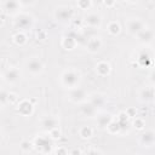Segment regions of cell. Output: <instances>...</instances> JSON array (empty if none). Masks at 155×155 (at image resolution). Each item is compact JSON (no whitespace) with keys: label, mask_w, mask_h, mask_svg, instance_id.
Masks as SVG:
<instances>
[{"label":"cell","mask_w":155,"mask_h":155,"mask_svg":"<svg viewBox=\"0 0 155 155\" xmlns=\"http://www.w3.org/2000/svg\"><path fill=\"white\" fill-rule=\"evenodd\" d=\"M4 7L7 12H15L18 7V1L17 0H6L4 4Z\"/></svg>","instance_id":"cell-16"},{"label":"cell","mask_w":155,"mask_h":155,"mask_svg":"<svg viewBox=\"0 0 155 155\" xmlns=\"http://www.w3.org/2000/svg\"><path fill=\"white\" fill-rule=\"evenodd\" d=\"M41 126H42L45 130H47V131H52V130L56 128V126H57V120H56L54 117H52V116H47V117H45V119L41 121Z\"/></svg>","instance_id":"cell-7"},{"label":"cell","mask_w":155,"mask_h":155,"mask_svg":"<svg viewBox=\"0 0 155 155\" xmlns=\"http://www.w3.org/2000/svg\"><path fill=\"white\" fill-rule=\"evenodd\" d=\"M127 28H128V31H130V33H132V34H138V33L143 29V24H142L140 21L133 19V21H130V22H128Z\"/></svg>","instance_id":"cell-6"},{"label":"cell","mask_w":155,"mask_h":155,"mask_svg":"<svg viewBox=\"0 0 155 155\" xmlns=\"http://www.w3.org/2000/svg\"><path fill=\"white\" fill-rule=\"evenodd\" d=\"M128 1H137V0H128Z\"/></svg>","instance_id":"cell-34"},{"label":"cell","mask_w":155,"mask_h":155,"mask_svg":"<svg viewBox=\"0 0 155 155\" xmlns=\"http://www.w3.org/2000/svg\"><path fill=\"white\" fill-rule=\"evenodd\" d=\"M62 80H63V84L65 86H69V87H74L78 81H79V74L75 73L74 70H68L63 74L62 76Z\"/></svg>","instance_id":"cell-1"},{"label":"cell","mask_w":155,"mask_h":155,"mask_svg":"<svg viewBox=\"0 0 155 155\" xmlns=\"http://www.w3.org/2000/svg\"><path fill=\"white\" fill-rule=\"evenodd\" d=\"M134 125L137 126V128H142V127H143V121H142V120H137V121L134 122Z\"/></svg>","instance_id":"cell-30"},{"label":"cell","mask_w":155,"mask_h":155,"mask_svg":"<svg viewBox=\"0 0 155 155\" xmlns=\"http://www.w3.org/2000/svg\"><path fill=\"white\" fill-rule=\"evenodd\" d=\"M69 96H70V99L71 101H74V102H81L82 99H85L86 93H85V91L82 88L75 87V88H73L70 91V94Z\"/></svg>","instance_id":"cell-4"},{"label":"cell","mask_w":155,"mask_h":155,"mask_svg":"<svg viewBox=\"0 0 155 155\" xmlns=\"http://www.w3.org/2000/svg\"><path fill=\"white\" fill-rule=\"evenodd\" d=\"M79 6L81 8H87L90 6V0H79Z\"/></svg>","instance_id":"cell-25"},{"label":"cell","mask_w":155,"mask_h":155,"mask_svg":"<svg viewBox=\"0 0 155 155\" xmlns=\"http://www.w3.org/2000/svg\"><path fill=\"white\" fill-rule=\"evenodd\" d=\"M35 144L38 145V148H39V147L42 148V151H44V148H46V151H50L51 145H52V142H51L47 137H40V138L36 139V143H35Z\"/></svg>","instance_id":"cell-12"},{"label":"cell","mask_w":155,"mask_h":155,"mask_svg":"<svg viewBox=\"0 0 155 155\" xmlns=\"http://www.w3.org/2000/svg\"><path fill=\"white\" fill-rule=\"evenodd\" d=\"M18 110H19V113H21V114H23V115H28V114H30V113H31L33 108H31V104H30L29 102L24 101V102H22V103L19 104Z\"/></svg>","instance_id":"cell-15"},{"label":"cell","mask_w":155,"mask_h":155,"mask_svg":"<svg viewBox=\"0 0 155 155\" xmlns=\"http://www.w3.org/2000/svg\"><path fill=\"white\" fill-rule=\"evenodd\" d=\"M74 45H75V39L71 38V36H68V38H65L63 40V46L65 48H68V50H71L74 47Z\"/></svg>","instance_id":"cell-21"},{"label":"cell","mask_w":155,"mask_h":155,"mask_svg":"<svg viewBox=\"0 0 155 155\" xmlns=\"http://www.w3.org/2000/svg\"><path fill=\"white\" fill-rule=\"evenodd\" d=\"M142 97H143V99L149 101L153 97H155V91L153 88H145V90L142 91Z\"/></svg>","instance_id":"cell-20"},{"label":"cell","mask_w":155,"mask_h":155,"mask_svg":"<svg viewBox=\"0 0 155 155\" xmlns=\"http://www.w3.org/2000/svg\"><path fill=\"white\" fill-rule=\"evenodd\" d=\"M73 16V11L70 7H59L56 11V18L58 21H68Z\"/></svg>","instance_id":"cell-3"},{"label":"cell","mask_w":155,"mask_h":155,"mask_svg":"<svg viewBox=\"0 0 155 155\" xmlns=\"http://www.w3.org/2000/svg\"><path fill=\"white\" fill-rule=\"evenodd\" d=\"M103 102H104V101H103V98H102L101 96H94L93 99L91 101V103H92L96 108H97V107H101V105L103 104Z\"/></svg>","instance_id":"cell-23"},{"label":"cell","mask_w":155,"mask_h":155,"mask_svg":"<svg viewBox=\"0 0 155 155\" xmlns=\"http://www.w3.org/2000/svg\"><path fill=\"white\" fill-rule=\"evenodd\" d=\"M105 5H113L114 4V0H104Z\"/></svg>","instance_id":"cell-33"},{"label":"cell","mask_w":155,"mask_h":155,"mask_svg":"<svg viewBox=\"0 0 155 155\" xmlns=\"http://www.w3.org/2000/svg\"><path fill=\"white\" fill-rule=\"evenodd\" d=\"M15 38H16V42H17V44H23V42L25 41V39H24V35H23V34H17Z\"/></svg>","instance_id":"cell-26"},{"label":"cell","mask_w":155,"mask_h":155,"mask_svg":"<svg viewBox=\"0 0 155 155\" xmlns=\"http://www.w3.org/2000/svg\"><path fill=\"white\" fill-rule=\"evenodd\" d=\"M7 97H8V94H7L5 91H2V92H1V96H0V99H1V104H2V105L5 104V102H6Z\"/></svg>","instance_id":"cell-27"},{"label":"cell","mask_w":155,"mask_h":155,"mask_svg":"<svg viewBox=\"0 0 155 155\" xmlns=\"http://www.w3.org/2000/svg\"><path fill=\"white\" fill-rule=\"evenodd\" d=\"M86 45H87L90 51H97L101 47V41L98 39H96V38H92V39H88Z\"/></svg>","instance_id":"cell-17"},{"label":"cell","mask_w":155,"mask_h":155,"mask_svg":"<svg viewBox=\"0 0 155 155\" xmlns=\"http://www.w3.org/2000/svg\"><path fill=\"white\" fill-rule=\"evenodd\" d=\"M97 71L101 74V75H107L109 71H110V67L108 63L105 62H101L97 64Z\"/></svg>","instance_id":"cell-18"},{"label":"cell","mask_w":155,"mask_h":155,"mask_svg":"<svg viewBox=\"0 0 155 155\" xmlns=\"http://www.w3.org/2000/svg\"><path fill=\"white\" fill-rule=\"evenodd\" d=\"M140 142H142L144 145H151V144L155 142V132H153V131H147L145 133L142 134Z\"/></svg>","instance_id":"cell-8"},{"label":"cell","mask_w":155,"mask_h":155,"mask_svg":"<svg viewBox=\"0 0 155 155\" xmlns=\"http://www.w3.org/2000/svg\"><path fill=\"white\" fill-rule=\"evenodd\" d=\"M30 147H31V144H30L29 142H23V143H22V145H21V148H22L23 150H25V151H27V150H29V149H30Z\"/></svg>","instance_id":"cell-28"},{"label":"cell","mask_w":155,"mask_h":155,"mask_svg":"<svg viewBox=\"0 0 155 155\" xmlns=\"http://www.w3.org/2000/svg\"><path fill=\"white\" fill-rule=\"evenodd\" d=\"M4 78H5V80H6V81H8V82H15V81L19 78V73H18V70H17V69L11 68V69L6 70V73H5V75H4Z\"/></svg>","instance_id":"cell-11"},{"label":"cell","mask_w":155,"mask_h":155,"mask_svg":"<svg viewBox=\"0 0 155 155\" xmlns=\"http://www.w3.org/2000/svg\"><path fill=\"white\" fill-rule=\"evenodd\" d=\"M81 111H82V114L84 115H86V116H93L94 115V113H96V107L90 102V103H87V104H84L82 107H81Z\"/></svg>","instance_id":"cell-13"},{"label":"cell","mask_w":155,"mask_h":155,"mask_svg":"<svg viewBox=\"0 0 155 155\" xmlns=\"http://www.w3.org/2000/svg\"><path fill=\"white\" fill-rule=\"evenodd\" d=\"M15 23H16V27H17V28H19V29H27V28H29V27L31 25L33 19H31L30 16L23 13V15L17 16Z\"/></svg>","instance_id":"cell-2"},{"label":"cell","mask_w":155,"mask_h":155,"mask_svg":"<svg viewBox=\"0 0 155 155\" xmlns=\"http://www.w3.org/2000/svg\"><path fill=\"white\" fill-rule=\"evenodd\" d=\"M150 79H151V81L155 84V70L151 73V75H150Z\"/></svg>","instance_id":"cell-32"},{"label":"cell","mask_w":155,"mask_h":155,"mask_svg":"<svg viewBox=\"0 0 155 155\" xmlns=\"http://www.w3.org/2000/svg\"><path fill=\"white\" fill-rule=\"evenodd\" d=\"M27 67H28V70H29L30 73H33V74H36V73L41 71V69H42V64H41V62H40L39 59H36V58L30 59V61L28 62Z\"/></svg>","instance_id":"cell-5"},{"label":"cell","mask_w":155,"mask_h":155,"mask_svg":"<svg viewBox=\"0 0 155 155\" xmlns=\"http://www.w3.org/2000/svg\"><path fill=\"white\" fill-rule=\"evenodd\" d=\"M153 36H154V34L149 29H142L138 33V38H139V40L142 42H150L153 40Z\"/></svg>","instance_id":"cell-10"},{"label":"cell","mask_w":155,"mask_h":155,"mask_svg":"<svg viewBox=\"0 0 155 155\" xmlns=\"http://www.w3.org/2000/svg\"><path fill=\"white\" fill-rule=\"evenodd\" d=\"M97 122H98L99 127H102V128L108 127L109 124L111 122V116H110L109 114H103V115H101V116L97 119Z\"/></svg>","instance_id":"cell-14"},{"label":"cell","mask_w":155,"mask_h":155,"mask_svg":"<svg viewBox=\"0 0 155 155\" xmlns=\"http://www.w3.org/2000/svg\"><path fill=\"white\" fill-rule=\"evenodd\" d=\"M51 132V134H52V137L53 138H57V137H59V131H57L56 128H53L52 131H50Z\"/></svg>","instance_id":"cell-29"},{"label":"cell","mask_w":155,"mask_h":155,"mask_svg":"<svg viewBox=\"0 0 155 155\" xmlns=\"http://www.w3.org/2000/svg\"><path fill=\"white\" fill-rule=\"evenodd\" d=\"M34 0H19V2H22V4H24V5H29V4H31Z\"/></svg>","instance_id":"cell-31"},{"label":"cell","mask_w":155,"mask_h":155,"mask_svg":"<svg viewBox=\"0 0 155 155\" xmlns=\"http://www.w3.org/2000/svg\"><path fill=\"white\" fill-rule=\"evenodd\" d=\"M85 21H86V23L90 25V27H98L99 24H101V17L98 16V15H96V13H91V15H87L86 17H85Z\"/></svg>","instance_id":"cell-9"},{"label":"cell","mask_w":155,"mask_h":155,"mask_svg":"<svg viewBox=\"0 0 155 155\" xmlns=\"http://www.w3.org/2000/svg\"><path fill=\"white\" fill-rule=\"evenodd\" d=\"M80 136L84 138H90L92 136V130L90 127H82L80 130Z\"/></svg>","instance_id":"cell-22"},{"label":"cell","mask_w":155,"mask_h":155,"mask_svg":"<svg viewBox=\"0 0 155 155\" xmlns=\"http://www.w3.org/2000/svg\"><path fill=\"white\" fill-rule=\"evenodd\" d=\"M138 62H139L140 65H148V64L150 63V57H149V54L145 53V52H142V53L138 56Z\"/></svg>","instance_id":"cell-19"},{"label":"cell","mask_w":155,"mask_h":155,"mask_svg":"<svg viewBox=\"0 0 155 155\" xmlns=\"http://www.w3.org/2000/svg\"><path fill=\"white\" fill-rule=\"evenodd\" d=\"M109 31L111 33V34H117L119 31H120V27H119V24H116V23H111L110 25H109Z\"/></svg>","instance_id":"cell-24"}]
</instances>
